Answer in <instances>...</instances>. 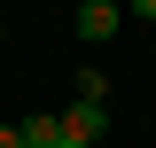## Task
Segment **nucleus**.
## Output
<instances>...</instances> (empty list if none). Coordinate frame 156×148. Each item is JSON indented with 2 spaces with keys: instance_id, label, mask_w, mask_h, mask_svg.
Instances as JSON below:
<instances>
[{
  "instance_id": "f257e3e1",
  "label": "nucleus",
  "mask_w": 156,
  "mask_h": 148,
  "mask_svg": "<svg viewBox=\"0 0 156 148\" xmlns=\"http://www.w3.org/2000/svg\"><path fill=\"white\" fill-rule=\"evenodd\" d=\"M117 16H125L117 0H78V39H94V47H101V39L117 31Z\"/></svg>"
},
{
  "instance_id": "f03ea898",
  "label": "nucleus",
  "mask_w": 156,
  "mask_h": 148,
  "mask_svg": "<svg viewBox=\"0 0 156 148\" xmlns=\"http://www.w3.org/2000/svg\"><path fill=\"white\" fill-rule=\"evenodd\" d=\"M101 125H109L101 101H70V109H62V132H78V140H101Z\"/></svg>"
},
{
  "instance_id": "7ed1b4c3",
  "label": "nucleus",
  "mask_w": 156,
  "mask_h": 148,
  "mask_svg": "<svg viewBox=\"0 0 156 148\" xmlns=\"http://www.w3.org/2000/svg\"><path fill=\"white\" fill-rule=\"evenodd\" d=\"M55 140H62V117H55V109L23 117V148H55Z\"/></svg>"
},
{
  "instance_id": "20e7f679",
  "label": "nucleus",
  "mask_w": 156,
  "mask_h": 148,
  "mask_svg": "<svg viewBox=\"0 0 156 148\" xmlns=\"http://www.w3.org/2000/svg\"><path fill=\"white\" fill-rule=\"evenodd\" d=\"M78 101H109V78L101 70H78Z\"/></svg>"
},
{
  "instance_id": "39448f33",
  "label": "nucleus",
  "mask_w": 156,
  "mask_h": 148,
  "mask_svg": "<svg viewBox=\"0 0 156 148\" xmlns=\"http://www.w3.org/2000/svg\"><path fill=\"white\" fill-rule=\"evenodd\" d=\"M125 8H133V16H140V23H156V0H125Z\"/></svg>"
},
{
  "instance_id": "423d86ee",
  "label": "nucleus",
  "mask_w": 156,
  "mask_h": 148,
  "mask_svg": "<svg viewBox=\"0 0 156 148\" xmlns=\"http://www.w3.org/2000/svg\"><path fill=\"white\" fill-rule=\"evenodd\" d=\"M0 148H23V125H0Z\"/></svg>"
},
{
  "instance_id": "0eeeda50",
  "label": "nucleus",
  "mask_w": 156,
  "mask_h": 148,
  "mask_svg": "<svg viewBox=\"0 0 156 148\" xmlns=\"http://www.w3.org/2000/svg\"><path fill=\"white\" fill-rule=\"evenodd\" d=\"M55 148H94V140H78V132H62V140H55Z\"/></svg>"
}]
</instances>
